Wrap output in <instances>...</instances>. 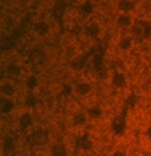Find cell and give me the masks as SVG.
<instances>
[{
    "instance_id": "obj_7",
    "label": "cell",
    "mask_w": 151,
    "mask_h": 156,
    "mask_svg": "<svg viewBox=\"0 0 151 156\" xmlns=\"http://www.w3.org/2000/svg\"><path fill=\"white\" fill-rule=\"evenodd\" d=\"M114 23L120 33H132L136 26V16L133 14L118 12L114 18Z\"/></svg>"
},
{
    "instance_id": "obj_1",
    "label": "cell",
    "mask_w": 151,
    "mask_h": 156,
    "mask_svg": "<svg viewBox=\"0 0 151 156\" xmlns=\"http://www.w3.org/2000/svg\"><path fill=\"white\" fill-rule=\"evenodd\" d=\"M70 96L85 108L95 104L100 100L96 80L88 74L77 76L70 83Z\"/></svg>"
},
{
    "instance_id": "obj_10",
    "label": "cell",
    "mask_w": 151,
    "mask_h": 156,
    "mask_svg": "<svg viewBox=\"0 0 151 156\" xmlns=\"http://www.w3.org/2000/svg\"><path fill=\"white\" fill-rule=\"evenodd\" d=\"M150 81H151V69H150Z\"/></svg>"
},
{
    "instance_id": "obj_9",
    "label": "cell",
    "mask_w": 151,
    "mask_h": 156,
    "mask_svg": "<svg viewBox=\"0 0 151 156\" xmlns=\"http://www.w3.org/2000/svg\"><path fill=\"white\" fill-rule=\"evenodd\" d=\"M117 10H118V12L133 14V15H135L136 3L133 2V0H118V3H117Z\"/></svg>"
},
{
    "instance_id": "obj_2",
    "label": "cell",
    "mask_w": 151,
    "mask_h": 156,
    "mask_svg": "<svg viewBox=\"0 0 151 156\" xmlns=\"http://www.w3.org/2000/svg\"><path fill=\"white\" fill-rule=\"evenodd\" d=\"M106 83L109 86V90L114 94L117 99H124L127 92H129L131 86V78L129 74L122 69H114L109 71Z\"/></svg>"
},
{
    "instance_id": "obj_6",
    "label": "cell",
    "mask_w": 151,
    "mask_h": 156,
    "mask_svg": "<svg viewBox=\"0 0 151 156\" xmlns=\"http://www.w3.org/2000/svg\"><path fill=\"white\" fill-rule=\"evenodd\" d=\"M135 36L132 33H120L118 38L116 41V51L118 52L120 56H128L131 52L135 49Z\"/></svg>"
},
{
    "instance_id": "obj_3",
    "label": "cell",
    "mask_w": 151,
    "mask_h": 156,
    "mask_svg": "<svg viewBox=\"0 0 151 156\" xmlns=\"http://www.w3.org/2000/svg\"><path fill=\"white\" fill-rule=\"evenodd\" d=\"M30 73H32V71L26 70L25 63L15 56L7 58L6 60L2 62V77L7 78V80L24 83V81L26 80V77L29 76Z\"/></svg>"
},
{
    "instance_id": "obj_4",
    "label": "cell",
    "mask_w": 151,
    "mask_h": 156,
    "mask_svg": "<svg viewBox=\"0 0 151 156\" xmlns=\"http://www.w3.org/2000/svg\"><path fill=\"white\" fill-rule=\"evenodd\" d=\"M127 125L133 130L151 129V105L135 107L127 116Z\"/></svg>"
},
{
    "instance_id": "obj_8",
    "label": "cell",
    "mask_w": 151,
    "mask_h": 156,
    "mask_svg": "<svg viewBox=\"0 0 151 156\" xmlns=\"http://www.w3.org/2000/svg\"><path fill=\"white\" fill-rule=\"evenodd\" d=\"M51 23L46 18H39L32 23V32L40 38L48 37L50 33H51Z\"/></svg>"
},
{
    "instance_id": "obj_5",
    "label": "cell",
    "mask_w": 151,
    "mask_h": 156,
    "mask_svg": "<svg viewBox=\"0 0 151 156\" xmlns=\"http://www.w3.org/2000/svg\"><path fill=\"white\" fill-rule=\"evenodd\" d=\"M103 25L99 19H95L91 18L88 21H85L83 26V36L87 41H95V40H99L102 38L103 36Z\"/></svg>"
}]
</instances>
